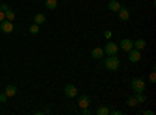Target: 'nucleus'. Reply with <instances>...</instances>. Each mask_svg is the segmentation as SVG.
<instances>
[{
	"instance_id": "1",
	"label": "nucleus",
	"mask_w": 156,
	"mask_h": 115,
	"mask_svg": "<svg viewBox=\"0 0 156 115\" xmlns=\"http://www.w3.org/2000/svg\"><path fill=\"white\" fill-rule=\"evenodd\" d=\"M105 67L108 69V70H117L120 67V59H119V56L117 55H109L106 59H105Z\"/></svg>"
},
{
	"instance_id": "2",
	"label": "nucleus",
	"mask_w": 156,
	"mask_h": 115,
	"mask_svg": "<svg viewBox=\"0 0 156 115\" xmlns=\"http://www.w3.org/2000/svg\"><path fill=\"white\" fill-rule=\"evenodd\" d=\"M131 89L134 92H144L145 90V81L140 78H134L131 81Z\"/></svg>"
},
{
	"instance_id": "3",
	"label": "nucleus",
	"mask_w": 156,
	"mask_h": 115,
	"mask_svg": "<svg viewBox=\"0 0 156 115\" xmlns=\"http://www.w3.org/2000/svg\"><path fill=\"white\" fill-rule=\"evenodd\" d=\"M103 52H105V55H117V52H119V45H117L115 42H106L105 48H103Z\"/></svg>"
},
{
	"instance_id": "4",
	"label": "nucleus",
	"mask_w": 156,
	"mask_h": 115,
	"mask_svg": "<svg viewBox=\"0 0 156 115\" xmlns=\"http://www.w3.org/2000/svg\"><path fill=\"white\" fill-rule=\"evenodd\" d=\"M64 93H66L67 98H75L78 95V89L73 84H67L66 87H64Z\"/></svg>"
},
{
	"instance_id": "5",
	"label": "nucleus",
	"mask_w": 156,
	"mask_h": 115,
	"mask_svg": "<svg viewBox=\"0 0 156 115\" xmlns=\"http://www.w3.org/2000/svg\"><path fill=\"white\" fill-rule=\"evenodd\" d=\"M129 55H128V59L129 61H131V62H137L140 58H142V55H140V50H137V48H131V50H129V52H128Z\"/></svg>"
},
{
	"instance_id": "6",
	"label": "nucleus",
	"mask_w": 156,
	"mask_h": 115,
	"mask_svg": "<svg viewBox=\"0 0 156 115\" xmlns=\"http://www.w3.org/2000/svg\"><path fill=\"white\" fill-rule=\"evenodd\" d=\"M0 28H2L3 33H11L12 30H14V27H12V22L11 20H3V22H0Z\"/></svg>"
},
{
	"instance_id": "7",
	"label": "nucleus",
	"mask_w": 156,
	"mask_h": 115,
	"mask_svg": "<svg viewBox=\"0 0 156 115\" xmlns=\"http://www.w3.org/2000/svg\"><path fill=\"white\" fill-rule=\"evenodd\" d=\"M119 48H122L123 52H129V50L133 48V41L131 39H122V42H120V45H119Z\"/></svg>"
},
{
	"instance_id": "8",
	"label": "nucleus",
	"mask_w": 156,
	"mask_h": 115,
	"mask_svg": "<svg viewBox=\"0 0 156 115\" xmlns=\"http://www.w3.org/2000/svg\"><path fill=\"white\" fill-rule=\"evenodd\" d=\"M117 12H119V17H120V20H128V19H129V11H128L125 6H120Z\"/></svg>"
},
{
	"instance_id": "9",
	"label": "nucleus",
	"mask_w": 156,
	"mask_h": 115,
	"mask_svg": "<svg viewBox=\"0 0 156 115\" xmlns=\"http://www.w3.org/2000/svg\"><path fill=\"white\" fill-rule=\"evenodd\" d=\"M89 104H90V98H89L87 95H84V96H81L80 100H78V106H80L81 109L89 107Z\"/></svg>"
},
{
	"instance_id": "10",
	"label": "nucleus",
	"mask_w": 156,
	"mask_h": 115,
	"mask_svg": "<svg viewBox=\"0 0 156 115\" xmlns=\"http://www.w3.org/2000/svg\"><path fill=\"white\" fill-rule=\"evenodd\" d=\"M90 55H92V58H95V59H101L103 55H105V52H103V48L97 47V48H94L92 52H90Z\"/></svg>"
},
{
	"instance_id": "11",
	"label": "nucleus",
	"mask_w": 156,
	"mask_h": 115,
	"mask_svg": "<svg viewBox=\"0 0 156 115\" xmlns=\"http://www.w3.org/2000/svg\"><path fill=\"white\" fill-rule=\"evenodd\" d=\"M5 93H6V96H8V98L14 96V95L17 93V87H16V86H6V89H5Z\"/></svg>"
},
{
	"instance_id": "12",
	"label": "nucleus",
	"mask_w": 156,
	"mask_h": 115,
	"mask_svg": "<svg viewBox=\"0 0 156 115\" xmlns=\"http://www.w3.org/2000/svg\"><path fill=\"white\" fill-rule=\"evenodd\" d=\"M108 6H109V11H114V12H115V11H119V8H120L122 5H120L119 0H111Z\"/></svg>"
},
{
	"instance_id": "13",
	"label": "nucleus",
	"mask_w": 156,
	"mask_h": 115,
	"mask_svg": "<svg viewBox=\"0 0 156 115\" xmlns=\"http://www.w3.org/2000/svg\"><path fill=\"white\" fill-rule=\"evenodd\" d=\"M133 47L137 48V50H142V48H145L147 47V42L144 39H137L136 42H133Z\"/></svg>"
},
{
	"instance_id": "14",
	"label": "nucleus",
	"mask_w": 156,
	"mask_h": 115,
	"mask_svg": "<svg viewBox=\"0 0 156 115\" xmlns=\"http://www.w3.org/2000/svg\"><path fill=\"white\" fill-rule=\"evenodd\" d=\"M134 98H136V101H137V104H139V103H145V101H147V96L144 95V92H136Z\"/></svg>"
},
{
	"instance_id": "15",
	"label": "nucleus",
	"mask_w": 156,
	"mask_h": 115,
	"mask_svg": "<svg viewBox=\"0 0 156 115\" xmlns=\"http://www.w3.org/2000/svg\"><path fill=\"white\" fill-rule=\"evenodd\" d=\"M44 22H45V16H44V14H41V12H39V14L34 16V23L41 25V23H44Z\"/></svg>"
},
{
	"instance_id": "16",
	"label": "nucleus",
	"mask_w": 156,
	"mask_h": 115,
	"mask_svg": "<svg viewBox=\"0 0 156 115\" xmlns=\"http://www.w3.org/2000/svg\"><path fill=\"white\" fill-rule=\"evenodd\" d=\"M5 17H6V20H14L16 19V14H14V11H11V9H6L5 11Z\"/></svg>"
},
{
	"instance_id": "17",
	"label": "nucleus",
	"mask_w": 156,
	"mask_h": 115,
	"mask_svg": "<svg viewBox=\"0 0 156 115\" xmlns=\"http://www.w3.org/2000/svg\"><path fill=\"white\" fill-rule=\"evenodd\" d=\"M97 115H109V109L106 106H100L97 109Z\"/></svg>"
},
{
	"instance_id": "18",
	"label": "nucleus",
	"mask_w": 156,
	"mask_h": 115,
	"mask_svg": "<svg viewBox=\"0 0 156 115\" xmlns=\"http://www.w3.org/2000/svg\"><path fill=\"white\" fill-rule=\"evenodd\" d=\"M56 5H58L56 0H45V6H47L48 9H55Z\"/></svg>"
},
{
	"instance_id": "19",
	"label": "nucleus",
	"mask_w": 156,
	"mask_h": 115,
	"mask_svg": "<svg viewBox=\"0 0 156 115\" xmlns=\"http://www.w3.org/2000/svg\"><path fill=\"white\" fill-rule=\"evenodd\" d=\"M126 104H128L129 107H134V106H137V101H136L134 96H129V98L126 100Z\"/></svg>"
},
{
	"instance_id": "20",
	"label": "nucleus",
	"mask_w": 156,
	"mask_h": 115,
	"mask_svg": "<svg viewBox=\"0 0 156 115\" xmlns=\"http://www.w3.org/2000/svg\"><path fill=\"white\" fill-rule=\"evenodd\" d=\"M30 33H31V34H37V33H39V25H37V23H33L31 27H30Z\"/></svg>"
},
{
	"instance_id": "21",
	"label": "nucleus",
	"mask_w": 156,
	"mask_h": 115,
	"mask_svg": "<svg viewBox=\"0 0 156 115\" xmlns=\"http://www.w3.org/2000/svg\"><path fill=\"white\" fill-rule=\"evenodd\" d=\"M6 100H8V96H6V93H0V103H6Z\"/></svg>"
},
{
	"instance_id": "22",
	"label": "nucleus",
	"mask_w": 156,
	"mask_h": 115,
	"mask_svg": "<svg viewBox=\"0 0 156 115\" xmlns=\"http://www.w3.org/2000/svg\"><path fill=\"white\" fill-rule=\"evenodd\" d=\"M81 113H83V115H90V110H89V107H84V109H81Z\"/></svg>"
},
{
	"instance_id": "23",
	"label": "nucleus",
	"mask_w": 156,
	"mask_h": 115,
	"mask_svg": "<svg viewBox=\"0 0 156 115\" xmlns=\"http://www.w3.org/2000/svg\"><path fill=\"white\" fill-rule=\"evenodd\" d=\"M103 36H105V37H106V39L109 41V39H111V36H112V33H111V31L108 30V31H105V34H103Z\"/></svg>"
},
{
	"instance_id": "24",
	"label": "nucleus",
	"mask_w": 156,
	"mask_h": 115,
	"mask_svg": "<svg viewBox=\"0 0 156 115\" xmlns=\"http://www.w3.org/2000/svg\"><path fill=\"white\" fill-rule=\"evenodd\" d=\"M6 9H9L6 3H2V5H0V11H6Z\"/></svg>"
},
{
	"instance_id": "25",
	"label": "nucleus",
	"mask_w": 156,
	"mask_h": 115,
	"mask_svg": "<svg viewBox=\"0 0 156 115\" xmlns=\"http://www.w3.org/2000/svg\"><path fill=\"white\" fill-rule=\"evenodd\" d=\"M6 17H5V11H0V22H3Z\"/></svg>"
},
{
	"instance_id": "26",
	"label": "nucleus",
	"mask_w": 156,
	"mask_h": 115,
	"mask_svg": "<svg viewBox=\"0 0 156 115\" xmlns=\"http://www.w3.org/2000/svg\"><path fill=\"white\" fill-rule=\"evenodd\" d=\"M150 81H151V83L156 81V75H154V72H151V75H150Z\"/></svg>"
},
{
	"instance_id": "27",
	"label": "nucleus",
	"mask_w": 156,
	"mask_h": 115,
	"mask_svg": "<svg viewBox=\"0 0 156 115\" xmlns=\"http://www.w3.org/2000/svg\"><path fill=\"white\" fill-rule=\"evenodd\" d=\"M109 113H112V115H122V110H109Z\"/></svg>"
},
{
	"instance_id": "28",
	"label": "nucleus",
	"mask_w": 156,
	"mask_h": 115,
	"mask_svg": "<svg viewBox=\"0 0 156 115\" xmlns=\"http://www.w3.org/2000/svg\"><path fill=\"white\" fill-rule=\"evenodd\" d=\"M142 113H144V115H153V110H144Z\"/></svg>"
}]
</instances>
